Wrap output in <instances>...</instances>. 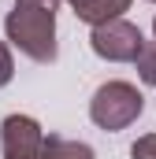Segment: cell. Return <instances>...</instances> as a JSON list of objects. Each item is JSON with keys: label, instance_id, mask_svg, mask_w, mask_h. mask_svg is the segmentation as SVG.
Instances as JSON below:
<instances>
[{"label": "cell", "instance_id": "1", "mask_svg": "<svg viewBox=\"0 0 156 159\" xmlns=\"http://www.w3.org/2000/svg\"><path fill=\"white\" fill-rule=\"evenodd\" d=\"M56 7L60 0H15V11L4 22L7 41L34 63L56 59Z\"/></svg>", "mask_w": 156, "mask_h": 159}, {"label": "cell", "instance_id": "2", "mask_svg": "<svg viewBox=\"0 0 156 159\" xmlns=\"http://www.w3.org/2000/svg\"><path fill=\"white\" fill-rule=\"evenodd\" d=\"M145 100L130 81H108L93 93L89 100V119L97 122L100 129H126L130 122L141 115Z\"/></svg>", "mask_w": 156, "mask_h": 159}, {"label": "cell", "instance_id": "3", "mask_svg": "<svg viewBox=\"0 0 156 159\" xmlns=\"http://www.w3.org/2000/svg\"><path fill=\"white\" fill-rule=\"evenodd\" d=\"M93 52L100 59H112V63H138V56L145 52V37L134 22H104V26H93Z\"/></svg>", "mask_w": 156, "mask_h": 159}, {"label": "cell", "instance_id": "4", "mask_svg": "<svg viewBox=\"0 0 156 159\" xmlns=\"http://www.w3.org/2000/svg\"><path fill=\"white\" fill-rule=\"evenodd\" d=\"M45 133L30 115H7L0 126L4 159H45Z\"/></svg>", "mask_w": 156, "mask_h": 159}, {"label": "cell", "instance_id": "5", "mask_svg": "<svg viewBox=\"0 0 156 159\" xmlns=\"http://www.w3.org/2000/svg\"><path fill=\"white\" fill-rule=\"evenodd\" d=\"M126 7H130V0H78V4H75V15L82 19V22L104 26V22H115Z\"/></svg>", "mask_w": 156, "mask_h": 159}, {"label": "cell", "instance_id": "6", "mask_svg": "<svg viewBox=\"0 0 156 159\" xmlns=\"http://www.w3.org/2000/svg\"><path fill=\"white\" fill-rule=\"evenodd\" d=\"M45 159H93V148L67 141V137H48L45 141Z\"/></svg>", "mask_w": 156, "mask_h": 159}, {"label": "cell", "instance_id": "7", "mask_svg": "<svg viewBox=\"0 0 156 159\" xmlns=\"http://www.w3.org/2000/svg\"><path fill=\"white\" fill-rule=\"evenodd\" d=\"M138 74L145 85H156V44H145V52L138 56Z\"/></svg>", "mask_w": 156, "mask_h": 159}, {"label": "cell", "instance_id": "8", "mask_svg": "<svg viewBox=\"0 0 156 159\" xmlns=\"http://www.w3.org/2000/svg\"><path fill=\"white\" fill-rule=\"evenodd\" d=\"M130 156H134V159H156V133L138 137V141H134V148H130Z\"/></svg>", "mask_w": 156, "mask_h": 159}, {"label": "cell", "instance_id": "9", "mask_svg": "<svg viewBox=\"0 0 156 159\" xmlns=\"http://www.w3.org/2000/svg\"><path fill=\"white\" fill-rule=\"evenodd\" d=\"M15 74V67H11V52H7V44L0 41V85H7Z\"/></svg>", "mask_w": 156, "mask_h": 159}, {"label": "cell", "instance_id": "10", "mask_svg": "<svg viewBox=\"0 0 156 159\" xmlns=\"http://www.w3.org/2000/svg\"><path fill=\"white\" fill-rule=\"evenodd\" d=\"M71 4H78V0H71Z\"/></svg>", "mask_w": 156, "mask_h": 159}, {"label": "cell", "instance_id": "11", "mask_svg": "<svg viewBox=\"0 0 156 159\" xmlns=\"http://www.w3.org/2000/svg\"><path fill=\"white\" fill-rule=\"evenodd\" d=\"M153 30H156V22H153Z\"/></svg>", "mask_w": 156, "mask_h": 159}, {"label": "cell", "instance_id": "12", "mask_svg": "<svg viewBox=\"0 0 156 159\" xmlns=\"http://www.w3.org/2000/svg\"><path fill=\"white\" fill-rule=\"evenodd\" d=\"M153 4H156V0H153Z\"/></svg>", "mask_w": 156, "mask_h": 159}]
</instances>
